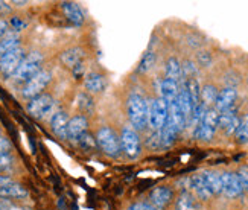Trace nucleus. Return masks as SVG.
<instances>
[{
    "instance_id": "473e14b6",
    "label": "nucleus",
    "mask_w": 248,
    "mask_h": 210,
    "mask_svg": "<svg viewBox=\"0 0 248 210\" xmlns=\"http://www.w3.org/2000/svg\"><path fill=\"white\" fill-rule=\"evenodd\" d=\"M78 145L81 149L84 151H93V149H98V145H96V139H94V134H92L90 131H87L85 134H82L79 139H78Z\"/></svg>"
},
{
    "instance_id": "bb28decb",
    "label": "nucleus",
    "mask_w": 248,
    "mask_h": 210,
    "mask_svg": "<svg viewBox=\"0 0 248 210\" xmlns=\"http://www.w3.org/2000/svg\"><path fill=\"white\" fill-rule=\"evenodd\" d=\"M181 132L177 129L175 125H172L169 120L166 119V124L163 128L160 129V142H161V149H168L170 146L175 145V142L178 140Z\"/></svg>"
},
{
    "instance_id": "412c9836",
    "label": "nucleus",
    "mask_w": 248,
    "mask_h": 210,
    "mask_svg": "<svg viewBox=\"0 0 248 210\" xmlns=\"http://www.w3.org/2000/svg\"><path fill=\"white\" fill-rule=\"evenodd\" d=\"M61 11L64 17H66L73 26L81 28L85 23V13L84 9L79 6L77 2H62L61 3Z\"/></svg>"
},
{
    "instance_id": "72a5a7b5",
    "label": "nucleus",
    "mask_w": 248,
    "mask_h": 210,
    "mask_svg": "<svg viewBox=\"0 0 248 210\" xmlns=\"http://www.w3.org/2000/svg\"><path fill=\"white\" fill-rule=\"evenodd\" d=\"M234 171L239 177V181H241V186L244 189L245 196H248V163H241Z\"/></svg>"
},
{
    "instance_id": "4c0bfd02",
    "label": "nucleus",
    "mask_w": 248,
    "mask_h": 210,
    "mask_svg": "<svg viewBox=\"0 0 248 210\" xmlns=\"http://www.w3.org/2000/svg\"><path fill=\"white\" fill-rule=\"evenodd\" d=\"M11 13H13V5H11V2H2V0H0V18L8 17Z\"/></svg>"
},
{
    "instance_id": "f3484780",
    "label": "nucleus",
    "mask_w": 248,
    "mask_h": 210,
    "mask_svg": "<svg viewBox=\"0 0 248 210\" xmlns=\"http://www.w3.org/2000/svg\"><path fill=\"white\" fill-rule=\"evenodd\" d=\"M89 117H85L84 114H73L69 119V124H67V140L70 142H78V139L85 134L89 131Z\"/></svg>"
},
{
    "instance_id": "ddd939ff",
    "label": "nucleus",
    "mask_w": 248,
    "mask_h": 210,
    "mask_svg": "<svg viewBox=\"0 0 248 210\" xmlns=\"http://www.w3.org/2000/svg\"><path fill=\"white\" fill-rule=\"evenodd\" d=\"M239 108H232L227 110V112L219 113V119H218V134H221L222 137H232L234 136V131L238 128L239 124Z\"/></svg>"
},
{
    "instance_id": "20e7f679",
    "label": "nucleus",
    "mask_w": 248,
    "mask_h": 210,
    "mask_svg": "<svg viewBox=\"0 0 248 210\" xmlns=\"http://www.w3.org/2000/svg\"><path fill=\"white\" fill-rule=\"evenodd\" d=\"M117 134H119L121 151H122L124 156L129 160L139 159L140 154H142V151H143L142 136H140V132L136 131L128 122H124L121 125V129L117 131Z\"/></svg>"
},
{
    "instance_id": "79ce46f5",
    "label": "nucleus",
    "mask_w": 248,
    "mask_h": 210,
    "mask_svg": "<svg viewBox=\"0 0 248 210\" xmlns=\"http://www.w3.org/2000/svg\"><path fill=\"white\" fill-rule=\"evenodd\" d=\"M230 210H242V209H230Z\"/></svg>"
},
{
    "instance_id": "7c9ffc66",
    "label": "nucleus",
    "mask_w": 248,
    "mask_h": 210,
    "mask_svg": "<svg viewBox=\"0 0 248 210\" xmlns=\"http://www.w3.org/2000/svg\"><path fill=\"white\" fill-rule=\"evenodd\" d=\"M233 140L236 145H248V112H242L239 114V124L234 131Z\"/></svg>"
},
{
    "instance_id": "0eeeda50",
    "label": "nucleus",
    "mask_w": 248,
    "mask_h": 210,
    "mask_svg": "<svg viewBox=\"0 0 248 210\" xmlns=\"http://www.w3.org/2000/svg\"><path fill=\"white\" fill-rule=\"evenodd\" d=\"M177 189L174 184L170 183H161L157 184L155 187L149 191L146 201L154 206L157 210H169L172 207L175 201V196H177Z\"/></svg>"
},
{
    "instance_id": "f704fd0d",
    "label": "nucleus",
    "mask_w": 248,
    "mask_h": 210,
    "mask_svg": "<svg viewBox=\"0 0 248 210\" xmlns=\"http://www.w3.org/2000/svg\"><path fill=\"white\" fill-rule=\"evenodd\" d=\"M13 163H14V156H13V152L2 154V156H0V172H3V171H6L8 168H11V166H13Z\"/></svg>"
},
{
    "instance_id": "423d86ee",
    "label": "nucleus",
    "mask_w": 248,
    "mask_h": 210,
    "mask_svg": "<svg viewBox=\"0 0 248 210\" xmlns=\"http://www.w3.org/2000/svg\"><path fill=\"white\" fill-rule=\"evenodd\" d=\"M148 97V129L149 131H157L163 128L168 119V105L165 101L155 95H146Z\"/></svg>"
},
{
    "instance_id": "7ed1b4c3",
    "label": "nucleus",
    "mask_w": 248,
    "mask_h": 210,
    "mask_svg": "<svg viewBox=\"0 0 248 210\" xmlns=\"http://www.w3.org/2000/svg\"><path fill=\"white\" fill-rule=\"evenodd\" d=\"M43 63H45V57H43V53L40 50L28 52L26 58L21 61L18 69L14 72V75L9 80L16 85H25L32 76H35L43 69Z\"/></svg>"
},
{
    "instance_id": "c9c22d12",
    "label": "nucleus",
    "mask_w": 248,
    "mask_h": 210,
    "mask_svg": "<svg viewBox=\"0 0 248 210\" xmlns=\"http://www.w3.org/2000/svg\"><path fill=\"white\" fill-rule=\"evenodd\" d=\"M126 210H157V209L154 206H151L148 201H137V203H133Z\"/></svg>"
},
{
    "instance_id": "ea45409f",
    "label": "nucleus",
    "mask_w": 248,
    "mask_h": 210,
    "mask_svg": "<svg viewBox=\"0 0 248 210\" xmlns=\"http://www.w3.org/2000/svg\"><path fill=\"white\" fill-rule=\"evenodd\" d=\"M11 209H13L11 201L5 200V198H0V210H11Z\"/></svg>"
},
{
    "instance_id": "2f4dec72",
    "label": "nucleus",
    "mask_w": 248,
    "mask_h": 210,
    "mask_svg": "<svg viewBox=\"0 0 248 210\" xmlns=\"http://www.w3.org/2000/svg\"><path fill=\"white\" fill-rule=\"evenodd\" d=\"M142 146L146 151L155 152L158 149H161V142H160V132L157 131H143L142 132Z\"/></svg>"
},
{
    "instance_id": "6ab92c4d",
    "label": "nucleus",
    "mask_w": 248,
    "mask_h": 210,
    "mask_svg": "<svg viewBox=\"0 0 248 210\" xmlns=\"http://www.w3.org/2000/svg\"><path fill=\"white\" fill-rule=\"evenodd\" d=\"M221 84L213 81V80H206L201 82V92H200V105L204 108H212L217 101V96L219 93Z\"/></svg>"
},
{
    "instance_id": "c85d7f7f",
    "label": "nucleus",
    "mask_w": 248,
    "mask_h": 210,
    "mask_svg": "<svg viewBox=\"0 0 248 210\" xmlns=\"http://www.w3.org/2000/svg\"><path fill=\"white\" fill-rule=\"evenodd\" d=\"M218 136V131L213 129L207 125L204 124H198L195 128L192 129V137L195 139L198 143H204V145H207V143H212L215 139Z\"/></svg>"
},
{
    "instance_id": "37998d69",
    "label": "nucleus",
    "mask_w": 248,
    "mask_h": 210,
    "mask_svg": "<svg viewBox=\"0 0 248 210\" xmlns=\"http://www.w3.org/2000/svg\"><path fill=\"white\" fill-rule=\"evenodd\" d=\"M0 136H2V129H0Z\"/></svg>"
},
{
    "instance_id": "4be33fe9",
    "label": "nucleus",
    "mask_w": 248,
    "mask_h": 210,
    "mask_svg": "<svg viewBox=\"0 0 248 210\" xmlns=\"http://www.w3.org/2000/svg\"><path fill=\"white\" fill-rule=\"evenodd\" d=\"M202 207L204 206L187 189H183L177 194L170 210H202Z\"/></svg>"
},
{
    "instance_id": "aec40b11",
    "label": "nucleus",
    "mask_w": 248,
    "mask_h": 210,
    "mask_svg": "<svg viewBox=\"0 0 248 210\" xmlns=\"http://www.w3.org/2000/svg\"><path fill=\"white\" fill-rule=\"evenodd\" d=\"M158 96L163 99L165 104L169 105L172 102L177 101L178 97V90H180V82L174 81V80H169V78H165V76H161L160 81H158Z\"/></svg>"
},
{
    "instance_id": "a211bd4d",
    "label": "nucleus",
    "mask_w": 248,
    "mask_h": 210,
    "mask_svg": "<svg viewBox=\"0 0 248 210\" xmlns=\"http://www.w3.org/2000/svg\"><path fill=\"white\" fill-rule=\"evenodd\" d=\"M69 113L64 108L57 110L49 119V125L52 132L61 140H67V124H69Z\"/></svg>"
},
{
    "instance_id": "9b49d317",
    "label": "nucleus",
    "mask_w": 248,
    "mask_h": 210,
    "mask_svg": "<svg viewBox=\"0 0 248 210\" xmlns=\"http://www.w3.org/2000/svg\"><path fill=\"white\" fill-rule=\"evenodd\" d=\"M186 181H187L186 189L193 196H195L202 206H206V204H209V203H212L215 200V196L212 195V192L209 191V187L206 186V183H204V180H202L201 172L192 174Z\"/></svg>"
},
{
    "instance_id": "5701e85b",
    "label": "nucleus",
    "mask_w": 248,
    "mask_h": 210,
    "mask_svg": "<svg viewBox=\"0 0 248 210\" xmlns=\"http://www.w3.org/2000/svg\"><path fill=\"white\" fill-rule=\"evenodd\" d=\"M202 175V180L206 183V186L209 187V191L212 192V195L215 198H219L222 195V184H221V172L219 169H213V168H207L200 171Z\"/></svg>"
},
{
    "instance_id": "a19ab883",
    "label": "nucleus",
    "mask_w": 248,
    "mask_h": 210,
    "mask_svg": "<svg viewBox=\"0 0 248 210\" xmlns=\"http://www.w3.org/2000/svg\"><path fill=\"white\" fill-rule=\"evenodd\" d=\"M244 80H245V85H247V88H248V72L245 73V78H244Z\"/></svg>"
},
{
    "instance_id": "393cba45",
    "label": "nucleus",
    "mask_w": 248,
    "mask_h": 210,
    "mask_svg": "<svg viewBox=\"0 0 248 210\" xmlns=\"http://www.w3.org/2000/svg\"><path fill=\"white\" fill-rule=\"evenodd\" d=\"M193 61H195L197 67L200 69V72H206V70H210L213 65H215V61H217V58H215V53L210 48L204 46L198 50H195V53H193Z\"/></svg>"
},
{
    "instance_id": "a878e982",
    "label": "nucleus",
    "mask_w": 248,
    "mask_h": 210,
    "mask_svg": "<svg viewBox=\"0 0 248 210\" xmlns=\"http://www.w3.org/2000/svg\"><path fill=\"white\" fill-rule=\"evenodd\" d=\"M29 192L28 189L20 183H9L0 187V198H5V200H23V198H28Z\"/></svg>"
},
{
    "instance_id": "39448f33",
    "label": "nucleus",
    "mask_w": 248,
    "mask_h": 210,
    "mask_svg": "<svg viewBox=\"0 0 248 210\" xmlns=\"http://www.w3.org/2000/svg\"><path fill=\"white\" fill-rule=\"evenodd\" d=\"M57 110H60L57 99L53 97V95H50L47 92L32 97L26 104V112L34 119H38V120H43L46 117L50 119V116L55 113Z\"/></svg>"
},
{
    "instance_id": "cd10ccee",
    "label": "nucleus",
    "mask_w": 248,
    "mask_h": 210,
    "mask_svg": "<svg viewBox=\"0 0 248 210\" xmlns=\"http://www.w3.org/2000/svg\"><path fill=\"white\" fill-rule=\"evenodd\" d=\"M77 108H78V113L84 114L85 117H89L94 113V108H96V101L92 95H89L87 92H78L77 95Z\"/></svg>"
},
{
    "instance_id": "dca6fc26",
    "label": "nucleus",
    "mask_w": 248,
    "mask_h": 210,
    "mask_svg": "<svg viewBox=\"0 0 248 210\" xmlns=\"http://www.w3.org/2000/svg\"><path fill=\"white\" fill-rule=\"evenodd\" d=\"M157 64H158V50L154 48V44L151 43L137 63L136 73L137 75H148L157 67Z\"/></svg>"
},
{
    "instance_id": "f257e3e1",
    "label": "nucleus",
    "mask_w": 248,
    "mask_h": 210,
    "mask_svg": "<svg viewBox=\"0 0 248 210\" xmlns=\"http://www.w3.org/2000/svg\"><path fill=\"white\" fill-rule=\"evenodd\" d=\"M126 122L136 131L143 132L148 129V97L139 88H131L125 97Z\"/></svg>"
},
{
    "instance_id": "6e6552de",
    "label": "nucleus",
    "mask_w": 248,
    "mask_h": 210,
    "mask_svg": "<svg viewBox=\"0 0 248 210\" xmlns=\"http://www.w3.org/2000/svg\"><path fill=\"white\" fill-rule=\"evenodd\" d=\"M52 80H53L52 70L43 67L35 76H32V78L25 85H21V90H20L21 97L26 99V101H31L32 97L45 93V90L50 85Z\"/></svg>"
},
{
    "instance_id": "58836bf2",
    "label": "nucleus",
    "mask_w": 248,
    "mask_h": 210,
    "mask_svg": "<svg viewBox=\"0 0 248 210\" xmlns=\"http://www.w3.org/2000/svg\"><path fill=\"white\" fill-rule=\"evenodd\" d=\"M9 32V25L6 18H0V40H2Z\"/></svg>"
},
{
    "instance_id": "f03ea898",
    "label": "nucleus",
    "mask_w": 248,
    "mask_h": 210,
    "mask_svg": "<svg viewBox=\"0 0 248 210\" xmlns=\"http://www.w3.org/2000/svg\"><path fill=\"white\" fill-rule=\"evenodd\" d=\"M94 139H96L98 149L102 154H105L107 157L117 159L122 156L119 134H117V131L111 125H108V124L99 125L94 131Z\"/></svg>"
},
{
    "instance_id": "c756f323",
    "label": "nucleus",
    "mask_w": 248,
    "mask_h": 210,
    "mask_svg": "<svg viewBox=\"0 0 248 210\" xmlns=\"http://www.w3.org/2000/svg\"><path fill=\"white\" fill-rule=\"evenodd\" d=\"M18 48H21V37L17 32L9 31L8 34L0 40V57H3V55L13 52Z\"/></svg>"
},
{
    "instance_id": "1a4fd4ad",
    "label": "nucleus",
    "mask_w": 248,
    "mask_h": 210,
    "mask_svg": "<svg viewBox=\"0 0 248 210\" xmlns=\"http://www.w3.org/2000/svg\"><path fill=\"white\" fill-rule=\"evenodd\" d=\"M221 184H222V195L225 200L229 201H239L241 198L245 196L244 194V189L241 186V181H239V177L236 174L234 169H230V168H225V169H221Z\"/></svg>"
},
{
    "instance_id": "b1692460",
    "label": "nucleus",
    "mask_w": 248,
    "mask_h": 210,
    "mask_svg": "<svg viewBox=\"0 0 248 210\" xmlns=\"http://www.w3.org/2000/svg\"><path fill=\"white\" fill-rule=\"evenodd\" d=\"M163 76L169 80H174L177 82H181L183 72H181V58L177 55L170 53L163 61Z\"/></svg>"
},
{
    "instance_id": "e433bc0d",
    "label": "nucleus",
    "mask_w": 248,
    "mask_h": 210,
    "mask_svg": "<svg viewBox=\"0 0 248 210\" xmlns=\"http://www.w3.org/2000/svg\"><path fill=\"white\" fill-rule=\"evenodd\" d=\"M11 148H13L11 140L3 134L0 136V156H2V154H6V152H11Z\"/></svg>"
},
{
    "instance_id": "f8f14e48",
    "label": "nucleus",
    "mask_w": 248,
    "mask_h": 210,
    "mask_svg": "<svg viewBox=\"0 0 248 210\" xmlns=\"http://www.w3.org/2000/svg\"><path fill=\"white\" fill-rule=\"evenodd\" d=\"M26 55H28L26 49L21 46L13 52L3 55V57H0V75H2L5 80H9L11 76L14 75V72L18 69L21 61L26 58Z\"/></svg>"
},
{
    "instance_id": "2eb2a0df",
    "label": "nucleus",
    "mask_w": 248,
    "mask_h": 210,
    "mask_svg": "<svg viewBox=\"0 0 248 210\" xmlns=\"http://www.w3.org/2000/svg\"><path fill=\"white\" fill-rule=\"evenodd\" d=\"M85 57H87V50L82 46H70L60 53V63L64 67L73 70L77 65L85 63Z\"/></svg>"
},
{
    "instance_id": "9d476101",
    "label": "nucleus",
    "mask_w": 248,
    "mask_h": 210,
    "mask_svg": "<svg viewBox=\"0 0 248 210\" xmlns=\"http://www.w3.org/2000/svg\"><path fill=\"white\" fill-rule=\"evenodd\" d=\"M82 85H84V92H87L93 97L101 96L107 90V87H108V75L99 67L90 69L84 76Z\"/></svg>"
},
{
    "instance_id": "4468645a",
    "label": "nucleus",
    "mask_w": 248,
    "mask_h": 210,
    "mask_svg": "<svg viewBox=\"0 0 248 210\" xmlns=\"http://www.w3.org/2000/svg\"><path fill=\"white\" fill-rule=\"evenodd\" d=\"M238 97H239V92L236 87H221L219 93L217 96V101H215L213 108L217 110L218 113L227 112V110L236 108L238 107Z\"/></svg>"
}]
</instances>
